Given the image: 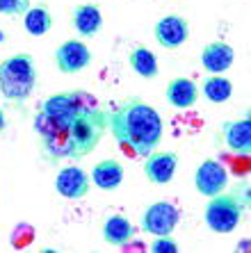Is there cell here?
Here are the masks:
<instances>
[{
	"label": "cell",
	"mask_w": 251,
	"mask_h": 253,
	"mask_svg": "<svg viewBox=\"0 0 251 253\" xmlns=\"http://www.w3.org/2000/svg\"><path fill=\"white\" fill-rule=\"evenodd\" d=\"M107 130L123 153L146 158L162 141V117L146 100L130 96L107 112Z\"/></svg>",
	"instance_id": "obj_1"
},
{
	"label": "cell",
	"mask_w": 251,
	"mask_h": 253,
	"mask_svg": "<svg viewBox=\"0 0 251 253\" xmlns=\"http://www.w3.org/2000/svg\"><path fill=\"white\" fill-rule=\"evenodd\" d=\"M37 84V66L30 53H16L0 62V96L21 105L32 96Z\"/></svg>",
	"instance_id": "obj_2"
},
{
	"label": "cell",
	"mask_w": 251,
	"mask_h": 253,
	"mask_svg": "<svg viewBox=\"0 0 251 253\" xmlns=\"http://www.w3.org/2000/svg\"><path fill=\"white\" fill-rule=\"evenodd\" d=\"M105 132H107V112L96 110V112L76 114L71 119V124L66 126L73 160H82L89 153H94V148L100 144Z\"/></svg>",
	"instance_id": "obj_3"
},
{
	"label": "cell",
	"mask_w": 251,
	"mask_h": 253,
	"mask_svg": "<svg viewBox=\"0 0 251 253\" xmlns=\"http://www.w3.org/2000/svg\"><path fill=\"white\" fill-rule=\"evenodd\" d=\"M247 210H249V206L242 201L238 189L235 192L224 189V192L208 199V203L203 208V221L212 233L228 235L242 224V217L247 214Z\"/></svg>",
	"instance_id": "obj_4"
},
{
	"label": "cell",
	"mask_w": 251,
	"mask_h": 253,
	"mask_svg": "<svg viewBox=\"0 0 251 253\" xmlns=\"http://www.w3.org/2000/svg\"><path fill=\"white\" fill-rule=\"evenodd\" d=\"M181 221V212L169 201H155L142 214V230L155 235H171Z\"/></svg>",
	"instance_id": "obj_5"
},
{
	"label": "cell",
	"mask_w": 251,
	"mask_h": 253,
	"mask_svg": "<svg viewBox=\"0 0 251 253\" xmlns=\"http://www.w3.org/2000/svg\"><path fill=\"white\" fill-rule=\"evenodd\" d=\"M226 185H228V171H226V167L215 158L203 160V162L197 167V171H194V187H197V192L201 196H205V199H210V196L224 192Z\"/></svg>",
	"instance_id": "obj_6"
},
{
	"label": "cell",
	"mask_w": 251,
	"mask_h": 253,
	"mask_svg": "<svg viewBox=\"0 0 251 253\" xmlns=\"http://www.w3.org/2000/svg\"><path fill=\"white\" fill-rule=\"evenodd\" d=\"M89 64H92V50L80 39H69V42L59 43L55 50V66L64 76H76Z\"/></svg>",
	"instance_id": "obj_7"
},
{
	"label": "cell",
	"mask_w": 251,
	"mask_h": 253,
	"mask_svg": "<svg viewBox=\"0 0 251 253\" xmlns=\"http://www.w3.org/2000/svg\"><path fill=\"white\" fill-rule=\"evenodd\" d=\"M153 37H155V42L162 48L176 50V48H181L190 39V23H187V18L181 16V14L162 16L153 25Z\"/></svg>",
	"instance_id": "obj_8"
},
{
	"label": "cell",
	"mask_w": 251,
	"mask_h": 253,
	"mask_svg": "<svg viewBox=\"0 0 251 253\" xmlns=\"http://www.w3.org/2000/svg\"><path fill=\"white\" fill-rule=\"evenodd\" d=\"M178 169V153L176 151H151L144 158V176L151 185H169Z\"/></svg>",
	"instance_id": "obj_9"
},
{
	"label": "cell",
	"mask_w": 251,
	"mask_h": 253,
	"mask_svg": "<svg viewBox=\"0 0 251 253\" xmlns=\"http://www.w3.org/2000/svg\"><path fill=\"white\" fill-rule=\"evenodd\" d=\"M89 189H92V180L82 167H64L55 176V192L69 201L85 199L89 194Z\"/></svg>",
	"instance_id": "obj_10"
},
{
	"label": "cell",
	"mask_w": 251,
	"mask_h": 253,
	"mask_svg": "<svg viewBox=\"0 0 251 253\" xmlns=\"http://www.w3.org/2000/svg\"><path fill=\"white\" fill-rule=\"evenodd\" d=\"M222 139L224 146L233 153L249 155L251 151V119H235V121H226L222 126Z\"/></svg>",
	"instance_id": "obj_11"
},
{
	"label": "cell",
	"mask_w": 251,
	"mask_h": 253,
	"mask_svg": "<svg viewBox=\"0 0 251 253\" xmlns=\"http://www.w3.org/2000/svg\"><path fill=\"white\" fill-rule=\"evenodd\" d=\"M100 235H103V242L112 244V247H126L135 240L137 228L123 214H107L103 219V226H100Z\"/></svg>",
	"instance_id": "obj_12"
},
{
	"label": "cell",
	"mask_w": 251,
	"mask_h": 253,
	"mask_svg": "<svg viewBox=\"0 0 251 253\" xmlns=\"http://www.w3.org/2000/svg\"><path fill=\"white\" fill-rule=\"evenodd\" d=\"M71 25L80 37H96L103 30V12L96 2L73 7L71 12Z\"/></svg>",
	"instance_id": "obj_13"
},
{
	"label": "cell",
	"mask_w": 251,
	"mask_h": 253,
	"mask_svg": "<svg viewBox=\"0 0 251 253\" xmlns=\"http://www.w3.org/2000/svg\"><path fill=\"white\" fill-rule=\"evenodd\" d=\"M235 62V50L226 42L205 43L201 50V64L208 73H226Z\"/></svg>",
	"instance_id": "obj_14"
},
{
	"label": "cell",
	"mask_w": 251,
	"mask_h": 253,
	"mask_svg": "<svg viewBox=\"0 0 251 253\" xmlns=\"http://www.w3.org/2000/svg\"><path fill=\"white\" fill-rule=\"evenodd\" d=\"M123 176H126V169H123L121 162L107 158L94 165L92 173H89V180H92V185L103 189V192H114L123 183Z\"/></svg>",
	"instance_id": "obj_15"
},
{
	"label": "cell",
	"mask_w": 251,
	"mask_h": 253,
	"mask_svg": "<svg viewBox=\"0 0 251 253\" xmlns=\"http://www.w3.org/2000/svg\"><path fill=\"white\" fill-rule=\"evenodd\" d=\"M199 91L197 83L190 80V78H171L169 84H167V100L169 105H174L176 110H190V107L197 105Z\"/></svg>",
	"instance_id": "obj_16"
},
{
	"label": "cell",
	"mask_w": 251,
	"mask_h": 253,
	"mask_svg": "<svg viewBox=\"0 0 251 253\" xmlns=\"http://www.w3.org/2000/svg\"><path fill=\"white\" fill-rule=\"evenodd\" d=\"M128 62L135 73L140 78H144V80H153V78H158V73H160L158 57H155V53H153L151 48H146V46L133 48Z\"/></svg>",
	"instance_id": "obj_17"
},
{
	"label": "cell",
	"mask_w": 251,
	"mask_h": 253,
	"mask_svg": "<svg viewBox=\"0 0 251 253\" xmlns=\"http://www.w3.org/2000/svg\"><path fill=\"white\" fill-rule=\"evenodd\" d=\"M23 28L30 37H44L53 28V14L48 5H35L23 14Z\"/></svg>",
	"instance_id": "obj_18"
},
{
	"label": "cell",
	"mask_w": 251,
	"mask_h": 253,
	"mask_svg": "<svg viewBox=\"0 0 251 253\" xmlns=\"http://www.w3.org/2000/svg\"><path fill=\"white\" fill-rule=\"evenodd\" d=\"M199 91L210 100V103L219 105V103H226V100L233 96V83H231L228 78H224L222 73H212V76H208L203 80V84H201Z\"/></svg>",
	"instance_id": "obj_19"
},
{
	"label": "cell",
	"mask_w": 251,
	"mask_h": 253,
	"mask_svg": "<svg viewBox=\"0 0 251 253\" xmlns=\"http://www.w3.org/2000/svg\"><path fill=\"white\" fill-rule=\"evenodd\" d=\"M9 240H12V247L14 249H25L30 247L32 242H35V228L28 224V221H21V224L14 226L12 235H9Z\"/></svg>",
	"instance_id": "obj_20"
},
{
	"label": "cell",
	"mask_w": 251,
	"mask_h": 253,
	"mask_svg": "<svg viewBox=\"0 0 251 253\" xmlns=\"http://www.w3.org/2000/svg\"><path fill=\"white\" fill-rule=\"evenodd\" d=\"M32 2L30 0H0V14L5 16H23Z\"/></svg>",
	"instance_id": "obj_21"
},
{
	"label": "cell",
	"mask_w": 251,
	"mask_h": 253,
	"mask_svg": "<svg viewBox=\"0 0 251 253\" xmlns=\"http://www.w3.org/2000/svg\"><path fill=\"white\" fill-rule=\"evenodd\" d=\"M153 253H176L178 251V242L171 235H155V240L151 242Z\"/></svg>",
	"instance_id": "obj_22"
},
{
	"label": "cell",
	"mask_w": 251,
	"mask_h": 253,
	"mask_svg": "<svg viewBox=\"0 0 251 253\" xmlns=\"http://www.w3.org/2000/svg\"><path fill=\"white\" fill-rule=\"evenodd\" d=\"M7 130V117H5V110L0 107V135Z\"/></svg>",
	"instance_id": "obj_23"
},
{
	"label": "cell",
	"mask_w": 251,
	"mask_h": 253,
	"mask_svg": "<svg viewBox=\"0 0 251 253\" xmlns=\"http://www.w3.org/2000/svg\"><path fill=\"white\" fill-rule=\"evenodd\" d=\"M242 249L247 251V249H249V242H240V244H238V251H242Z\"/></svg>",
	"instance_id": "obj_24"
},
{
	"label": "cell",
	"mask_w": 251,
	"mask_h": 253,
	"mask_svg": "<svg viewBox=\"0 0 251 253\" xmlns=\"http://www.w3.org/2000/svg\"><path fill=\"white\" fill-rule=\"evenodd\" d=\"M7 42V35H5V30H0V46Z\"/></svg>",
	"instance_id": "obj_25"
}]
</instances>
